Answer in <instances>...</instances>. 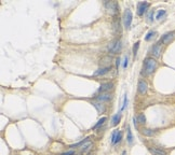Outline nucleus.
Instances as JSON below:
<instances>
[{
    "mask_svg": "<svg viewBox=\"0 0 175 155\" xmlns=\"http://www.w3.org/2000/svg\"><path fill=\"white\" fill-rule=\"evenodd\" d=\"M126 134H128V136H126V139H128V142L129 143H132V141H133V136H132V133H131V129L128 127V131H126Z\"/></svg>",
    "mask_w": 175,
    "mask_h": 155,
    "instance_id": "20",
    "label": "nucleus"
},
{
    "mask_svg": "<svg viewBox=\"0 0 175 155\" xmlns=\"http://www.w3.org/2000/svg\"><path fill=\"white\" fill-rule=\"evenodd\" d=\"M136 118H137V122H139V124H143V125H144V124L146 123V118H145V115L143 114V113L139 114Z\"/></svg>",
    "mask_w": 175,
    "mask_h": 155,
    "instance_id": "18",
    "label": "nucleus"
},
{
    "mask_svg": "<svg viewBox=\"0 0 175 155\" xmlns=\"http://www.w3.org/2000/svg\"><path fill=\"white\" fill-rule=\"evenodd\" d=\"M120 50H121V41L118 40V41H116V44H115L114 49H113V51H111V54L117 53V52L120 51Z\"/></svg>",
    "mask_w": 175,
    "mask_h": 155,
    "instance_id": "15",
    "label": "nucleus"
},
{
    "mask_svg": "<svg viewBox=\"0 0 175 155\" xmlns=\"http://www.w3.org/2000/svg\"><path fill=\"white\" fill-rule=\"evenodd\" d=\"M133 124H134L135 128L139 127V122H137V118H133Z\"/></svg>",
    "mask_w": 175,
    "mask_h": 155,
    "instance_id": "28",
    "label": "nucleus"
},
{
    "mask_svg": "<svg viewBox=\"0 0 175 155\" xmlns=\"http://www.w3.org/2000/svg\"><path fill=\"white\" fill-rule=\"evenodd\" d=\"M121 139H122V133L121 131H119L118 133V136H117V139H116V142H115V144L116 143H119L120 141H121Z\"/></svg>",
    "mask_w": 175,
    "mask_h": 155,
    "instance_id": "25",
    "label": "nucleus"
},
{
    "mask_svg": "<svg viewBox=\"0 0 175 155\" xmlns=\"http://www.w3.org/2000/svg\"><path fill=\"white\" fill-rule=\"evenodd\" d=\"M161 52H162V45H161V43H160V42H159V43H156V44L152 46L151 54H152L156 58H158V57H160Z\"/></svg>",
    "mask_w": 175,
    "mask_h": 155,
    "instance_id": "4",
    "label": "nucleus"
},
{
    "mask_svg": "<svg viewBox=\"0 0 175 155\" xmlns=\"http://www.w3.org/2000/svg\"><path fill=\"white\" fill-rule=\"evenodd\" d=\"M137 90H139V94H146L147 93V90H148V84L145 80H141L139 82V85H137Z\"/></svg>",
    "mask_w": 175,
    "mask_h": 155,
    "instance_id": "5",
    "label": "nucleus"
},
{
    "mask_svg": "<svg viewBox=\"0 0 175 155\" xmlns=\"http://www.w3.org/2000/svg\"><path fill=\"white\" fill-rule=\"evenodd\" d=\"M110 71V67H101L98 70L94 72V77H98V75H103V74L107 73Z\"/></svg>",
    "mask_w": 175,
    "mask_h": 155,
    "instance_id": "12",
    "label": "nucleus"
},
{
    "mask_svg": "<svg viewBox=\"0 0 175 155\" xmlns=\"http://www.w3.org/2000/svg\"><path fill=\"white\" fill-rule=\"evenodd\" d=\"M128 67V57H124V61H123V68H126Z\"/></svg>",
    "mask_w": 175,
    "mask_h": 155,
    "instance_id": "29",
    "label": "nucleus"
},
{
    "mask_svg": "<svg viewBox=\"0 0 175 155\" xmlns=\"http://www.w3.org/2000/svg\"><path fill=\"white\" fill-rule=\"evenodd\" d=\"M114 28H115V30H116V31L118 30L119 33H120V22H119V20H116L114 22Z\"/></svg>",
    "mask_w": 175,
    "mask_h": 155,
    "instance_id": "22",
    "label": "nucleus"
},
{
    "mask_svg": "<svg viewBox=\"0 0 175 155\" xmlns=\"http://www.w3.org/2000/svg\"><path fill=\"white\" fill-rule=\"evenodd\" d=\"M114 90V83H105V84H102L100 86V92L101 93H108L109 90Z\"/></svg>",
    "mask_w": 175,
    "mask_h": 155,
    "instance_id": "9",
    "label": "nucleus"
},
{
    "mask_svg": "<svg viewBox=\"0 0 175 155\" xmlns=\"http://www.w3.org/2000/svg\"><path fill=\"white\" fill-rule=\"evenodd\" d=\"M143 134L147 137H152L156 134V131H152V129H149V128H145V129H143Z\"/></svg>",
    "mask_w": 175,
    "mask_h": 155,
    "instance_id": "16",
    "label": "nucleus"
},
{
    "mask_svg": "<svg viewBox=\"0 0 175 155\" xmlns=\"http://www.w3.org/2000/svg\"><path fill=\"white\" fill-rule=\"evenodd\" d=\"M116 65H117V67H119V65H120V58H117L116 59Z\"/></svg>",
    "mask_w": 175,
    "mask_h": 155,
    "instance_id": "31",
    "label": "nucleus"
},
{
    "mask_svg": "<svg viewBox=\"0 0 175 155\" xmlns=\"http://www.w3.org/2000/svg\"><path fill=\"white\" fill-rule=\"evenodd\" d=\"M61 155H75V151L73 150H69V151H66L64 153H62Z\"/></svg>",
    "mask_w": 175,
    "mask_h": 155,
    "instance_id": "27",
    "label": "nucleus"
},
{
    "mask_svg": "<svg viewBox=\"0 0 175 155\" xmlns=\"http://www.w3.org/2000/svg\"><path fill=\"white\" fill-rule=\"evenodd\" d=\"M120 118H121V113H118V114H116L113 116V120H111V124L116 126V125H118V123L120 122Z\"/></svg>",
    "mask_w": 175,
    "mask_h": 155,
    "instance_id": "14",
    "label": "nucleus"
},
{
    "mask_svg": "<svg viewBox=\"0 0 175 155\" xmlns=\"http://www.w3.org/2000/svg\"><path fill=\"white\" fill-rule=\"evenodd\" d=\"M118 131H115L114 133H113V135H111V143L113 144H115V142H116V139H117V136H118Z\"/></svg>",
    "mask_w": 175,
    "mask_h": 155,
    "instance_id": "23",
    "label": "nucleus"
},
{
    "mask_svg": "<svg viewBox=\"0 0 175 155\" xmlns=\"http://www.w3.org/2000/svg\"><path fill=\"white\" fill-rule=\"evenodd\" d=\"M155 35H156L155 31H152V30H150V31H149V33H147V35H146V37H145V40H146V41H149V40H150V39H151V38H152V37H154V36H155Z\"/></svg>",
    "mask_w": 175,
    "mask_h": 155,
    "instance_id": "21",
    "label": "nucleus"
},
{
    "mask_svg": "<svg viewBox=\"0 0 175 155\" xmlns=\"http://www.w3.org/2000/svg\"><path fill=\"white\" fill-rule=\"evenodd\" d=\"M106 121H107V118H102L101 120H100V121H98L97 123H96V124H95V125H94L92 129H96V128H98L100 126H102V125L106 122Z\"/></svg>",
    "mask_w": 175,
    "mask_h": 155,
    "instance_id": "17",
    "label": "nucleus"
},
{
    "mask_svg": "<svg viewBox=\"0 0 175 155\" xmlns=\"http://www.w3.org/2000/svg\"><path fill=\"white\" fill-rule=\"evenodd\" d=\"M78 155H80V154H78Z\"/></svg>",
    "mask_w": 175,
    "mask_h": 155,
    "instance_id": "32",
    "label": "nucleus"
},
{
    "mask_svg": "<svg viewBox=\"0 0 175 155\" xmlns=\"http://www.w3.org/2000/svg\"><path fill=\"white\" fill-rule=\"evenodd\" d=\"M158 67V63L156 59L151 57H148L145 59V63H144V72L145 74H151Z\"/></svg>",
    "mask_w": 175,
    "mask_h": 155,
    "instance_id": "1",
    "label": "nucleus"
},
{
    "mask_svg": "<svg viewBox=\"0 0 175 155\" xmlns=\"http://www.w3.org/2000/svg\"><path fill=\"white\" fill-rule=\"evenodd\" d=\"M149 151L154 155H167V152L162 150V149H158V148H150Z\"/></svg>",
    "mask_w": 175,
    "mask_h": 155,
    "instance_id": "13",
    "label": "nucleus"
},
{
    "mask_svg": "<svg viewBox=\"0 0 175 155\" xmlns=\"http://www.w3.org/2000/svg\"><path fill=\"white\" fill-rule=\"evenodd\" d=\"M113 98V95L109 93H101L97 96V101L104 102V101H109L110 99Z\"/></svg>",
    "mask_w": 175,
    "mask_h": 155,
    "instance_id": "10",
    "label": "nucleus"
},
{
    "mask_svg": "<svg viewBox=\"0 0 175 155\" xmlns=\"http://www.w3.org/2000/svg\"><path fill=\"white\" fill-rule=\"evenodd\" d=\"M126 105H128V98H126V96H124V100H123V105H122V107H121V111L126 109Z\"/></svg>",
    "mask_w": 175,
    "mask_h": 155,
    "instance_id": "26",
    "label": "nucleus"
},
{
    "mask_svg": "<svg viewBox=\"0 0 175 155\" xmlns=\"http://www.w3.org/2000/svg\"><path fill=\"white\" fill-rule=\"evenodd\" d=\"M174 38H175V31H171V33H165V35L162 37L161 41H162L163 44H169V43H170Z\"/></svg>",
    "mask_w": 175,
    "mask_h": 155,
    "instance_id": "7",
    "label": "nucleus"
},
{
    "mask_svg": "<svg viewBox=\"0 0 175 155\" xmlns=\"http://www.w3.org/2000/svg\"><path fill=\"white\" fill-rule=\"evenodd\" d=\"M132 20H133V14H132V11L130 9H126V12H124V26L126 28H129L131 26V23H132Z\"/></svg>",
    "mask_w": 175,
    "mask_h": 155,
    "instance_id": "3",
    "label": "nucleus"
},
{
    "mask_svg": "<svg viewBox=\"0 0 175 155\" xmlns=\"http://www.w3.org/2000/svg\"><path fill=\"white\" fill-rule=\"evenodd\" d=\"M105 9L111 15H116L118 13V3L116 1H105Z\"/></svg>",
    "mask_w": 175,
    "mask_h": 155,
    "instance_id": "2",
    "label": "nucleus"
},
{
    "mask_svg": "<svg viewBox=\"0 0 175 155\" xmlns=\"http://www.w3.org/2000/svg\"><path fill=\"white\" fill-rule=\"evenodd\" d=\"M165 13H167V12H165V10H159L158 12H157L156 18H157L158 20H160L163 16H164V15H165Z\"/></svg>",
    "mask_w": 175,
    "mask_h": 155,
    "instance_id": "19",
    "label": "nucleus"
},
{
    "mask_svg": "<svg viewBox=\"0 0 175 155\" xmlns=\"http://www.w3.org/2000/svg\"><path fill=\"white\" fill-rule=\"evenodd\" d=\"M92 103H93V106L95 107V109L97 110L98 113H104V112H105L106 108H105V106L103 105L102 102H100V101H93Z\"/></svg>",
    "mask_w": 175,
    "mask_h": 155,
    "instance_id": "11",
    "label": "nucleus"
},
{
    "mask_svg": "<svg viewBox=\"0 0 175 155\" xmlns=\"http://www.w3.org/2000/svg\"><path fill=\"white\" fill-rule=\"evenodd\" d=\"M139 41H137V42L134 44V46H133V54H134V55L137 54V50H139Z\"/></svg>",
    "mask_w": 175,
    "mask_h": 155,
    "instance_id": "24",
    "label": "nucleus"
},
{
    "mask_svg": "<svg viewBox=\"0 0 175 155\" xmlns=\"http://www.w3.org/2000/svg\"><path fill=\"white\" fill-rule=\"evenodd\" d=\"M149 8V3L148 2H139L137 4V14L139 16H142L144 13L147 11V9Z\"/></svg>",
    "mask_w": 175,
    "mask_h": 155,
    "instance_id": "6",
    "label": "nucleus"
},
{
    "mask_svg": "<svg viewBox=\"0 0 175 155\" xmlns=\"http://www.w3.org/2000/svg\"><path fill=\"white\" fill-rule=\"evenodd\" d=\"M111 61H113L111 56H109V55L104 56V57L101 58V61H100V66H101V67H110Z\"/></svg>",
    "mask_w": 175,
    "mask_h": 155,
    "instance_id": "8",
    "label": "nucleus"
},
{
    "mask_svg": "<svg viewBox=\"0 0 175 155\" xmlns=\"http://www.w3.org/2000/svg\"><path fill=\"white\" fill-rule=\"evenodd\" d=\"M148 17H149V20H154V11H151V12L149 13Z\"/></svg>",
    "mask_w": 175,
    "mask_h": 155,
    "instance_id": "30",
    "label": "nucleus"
}]
</instances>
